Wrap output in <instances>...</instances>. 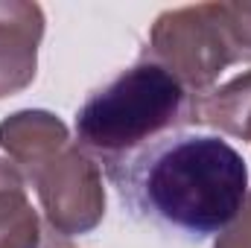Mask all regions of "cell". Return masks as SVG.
<instances>
[{"label":"cell","instance_id":"1","mask_svg":"<svg viewBox=\"0 0 251 248\" xmlns=\"http://www.w3.org/2000/svg\"><path fill=\"white\" fill-rule=\"evenodd\" d=\"M128 204L176 231L210 237L225 231L249 196L243 155L213 134H170L108 167Z\"/></svg>","mask_w":251,"mask_h":248},{"label":"cell","instance_id":"2","mask_svg":"<svg viewBox=\"0 0 251 248\" xmlns=\"http://www.w3.org/2000/svg\"><path fill=\"white\" fill-rule=\"evenodd\" d=\"M187 123H196V97L173 73L143 59L85 99L76 111V137L108 170Z\"/></svg>","mask_w":251,"mask_h":248},{"label":"cell","instance_id":"3","mask_svg":"<svg viewBox=\"0 0 251 248\" xmlns=\"http://www.w3.org/2000/svg\"><path fill=\"white\" fill-rule=\"evenodd\" d=\"M143 59L173 73L193 97L213 91L225 67L251 62V3H196L161 12Z\"/></svg>","mask_w":251,"mask_h":248},{"label":"cell","instance_id":"4","mask_svg":"<svg viewBox=\"0 0 251 248\" xmlns=\"http://www.w3.org/2000/svg\"><path fill=\"white\" fill-rule=\"evenodd\" d=\"M29 184L38 193L47 225L62 237L91 234L105 216L102 170L79 143L62 149L29 178Z\"/></svg>","mask_w":251,"mask_h":248},{"label":"cell","instance_id":"5","mask_svg":"<svg viewBox=\"0 0 251 248\" xmlns=\"http://www.w3.org/2000/svg\"><path fill=\"white\" fill-rule=\"evenodd\" d=\"M41 38L44 9L38 3L0 0V99L32 85Z\"/></svg>","mask_w":251,"mask_h":248},{"label":"cell","instance_id":"6","mask_svg":"<svg viewBox=\"0 0 251 248\" xmlns=\"http://www.w3.org/2000/svg\"><path fill=\"white\" fill-rule=\"evenodd\" d=\"M70 143L73 140L67 125L56 114L41 108L15 111L6 120H0V149L21 170L24 181H29L44 164H50Z\"/></svg>","mask_w":251,"mask_h":248},{"label":"cell","instance_id":"7","mask_svg":"<svg viewBox=\"0 0 251 248\" xmlns=\"http://www.w3.org/2000/svg\"><path fill=\"white\" fill-rule=\"evenodd\" d=\"M53 234L32 207L21 170L0 158V248H47Z\"/></svg>","mask_w":251,"mask_h":248},{"label":"cell","instance_id":"8","mask_svg":"<svg viewBox=\"0 0 251 248\" xmlns=\"http://www.w3.org/2000/svg\"><path fill=\"white\" fill-rule=\"evenodd\" d=\"M196 123L213 125L251 143V70L196 97Z\"/></svg>","mask_w":251,"mask_h":248},{"label":"cell","instance_id":"9","mask_svg":"<svg viewBox=\"0 0 251 248\" xmlns=\"http://www.w3.org/2000/svg\"><path fill=\"white\" fill-rule=\"evenodd\" d=\"M213 248H251V193L246 196L240 213L234 216V222L216 234Z\"/></svg>","mask_w":251,"mask_h":248},{"label":"cell","instance_id":"10","mask_svg":"<svg viewBox=\"0 0 251 248\" xmlns=\"http://www.w3.org/2000/svg\"><path fill=\"white\" fill-rule=\"evenodd\" d=\"M47 248H73L70 243H67V237H62V234H53V240H50V246Z\"/></svg>","mask_w":251,"mask_h":248}]
</instances>
